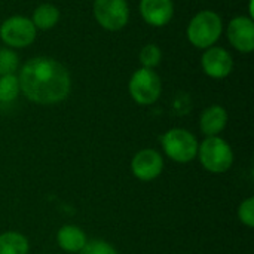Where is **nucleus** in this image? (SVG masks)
Instances as JSON below:
<instances>
[{"label":"nucleus","instance_id":"obj_11","mask_svg":"<svg viewBox=\"0 0 254 254\" xmlns=\"http://www.w3.org/2000/svg\"><path fill=\"white\" fill-rule=\"evenodd\" d=\"M140 15L152 27H165L174 16L173 0H140Z\"/></svg>","mask_w":254,"mask_h":254},{"label":"nucleus","instance_id":"obj_3","mask_svg":"<svg viewBox=\"0 0 254 254\" xmlns=\"http://www.w3.org/2000/svg\"><path fill=\"white\" fill-rule=\"evenodd\" d=\"M196 156L199 158L201 165L213 174H223L234 164L232 147L226 140L219 135L207 137L198 146Z\"/></svg>","mask_w":254,"mask_h":254},{"label":"nucleus","instance_id":"obj_5","mask_svg":"<svg viewBox=\"0 0 254 254\" xmlns=\"http://www.w3.org/2000/svg\"><path fill=\"white\" fill-rule=\"evenodd\" d=\"M128 91L137 104L150 106L159 100L162 94V82L155 70L140 67L132 73L128 83Z\"/></svg>","mask_w":254,"mask_h":254},{"label":"nucleus","instance_id":"obj_20","mask_svg":"<svg viewBox=\"0 0 254 254\" xmlns=\"http://www.w3.org/2000/svg\"><path fill=\"white\" fill-rule=\"evenodd\" d=\"M80 254H118L115 247H112L109 243L101 240H92L85 244Z\"/></svg>","mask_w":254,"mask_h":254},{"label":"nucleus","instance_id":"obj_1","mask_svg":"<svg viewBox=\"0 0 254 254\" xmlns=\"http://www.w3.org/2000/svg\"><path fill=\"white\" fill-rule=\"evenodd\" d=\"M21 92L33 103L52 106L64 101L71 91L68 70L51 57H34L18 74Z\"/></svg>","mask_w":254,"mask_h":254},{"label":"nucleus","instance_id":"obj_9","mask_svg":"<svg viewBox=\"0 0 254 254\" xmlns=\"http://www.w3.org/2000/svg\"><path fill=\"white\" fill-rule=\"evenodd\" d=\"M226 37L234 49L241 54L254 51V22L253 18L240 15L231 19L226 28Z\"/></svg>","mask_w":254,"mask_h":254},{"label":"nucleus","instance_id":"obj_6","mask_svg":"<svg viewBox=\"0 0 254 254\" xmlns=\"http://www.w3.org/2000/svg\"><path fill=\"white\" fill-rule=\"evenodd\" d=\"M37 36V28L30 18L13 15L4 19L0 25V39L10 49H22L30 46Z\"/></svg>","mask_w":254,"mask_h":254},{"label":"nucleus","instance_id":"obj_4","mask_svg":"<svg viewBox=\"0 0 254 254\" xmlns=\"http://www.w3.org/2000/svg\"><path fill=\"white\" fill-rule=\"evenodd\" d=\"M161 144L165 155L179 164H189L196 158L198 153V140L196 137L183 128L168 129L161 137Z\"/></svg>","mask_w":254,"mask_h":254},{"label":"nucleus","instance_id":"obj_15","mask_svg":"<svg viewBox=\"0 0 254 254\" xmlns=\"http://www.w3.org/2000/svg\"><path fill=\"white\" fill-rule=\"evenodd\" d=\"M28 240L19 232H4L0 235V254H28Z\"/></svg>","mask_w":254,"mask_h":254},{"label":"nucleus","instance_id":"obj_16","mask_svg":"<svg viewBox=\"0 0 254 254\" xmlns=\"http://www.w3.org/2000/svg\"><path fill=\"white\" fill-rule=\"evenodd\" d=\"M21 89H19V80L18 76L13 74H4L0 76V103H12L18 98Z\"/></svg>","mask_w":254,"mask_h":254},{"label":"nucleus","instance_id":"obj_7","mask_svg":"<svg viewBox=\"0 0 254 254\" xmlns=\"http://www.w3.org/2000/svg\"><path fill=\"white\" fill-rule=\"evenodd\" d=\"M94 18L107 31H119L129 21V6L127 0H94Z\"/></svg>","mask_w":254,"mask_h":254},{"label":"nucleus","instance_id":"obj_13","mask_svg":"<svg viewBox=\"0 0 254 254\" xmlns=\"http://www.w3.org/2000/svg\"><path fill=\"white\" fill-rule=\"evenodd\" d=\"M57 243L58 246L68 253H80L85 244L88 243L85 232L73 225L63 226L57 234Z\"/></svg>","mask_w":254,"mask_h":254},{"label":"nucleus","instance_id":"obj_12","mask_svg":"<svg viewBox=\"0 0 254 254\" xmlns=\"http://www.w3.org/2000/svg\"><path fill=\"white\" fill-rule=\"evenodd\" d=\"M228 119L229 118L226 109L219 104H213L202 112L199 118V128L204 135L216 137L226 128Z\"/></svg>","mask_w":254,"mask_h":254},{"label":"nucleus","instance_id":"obj_8","mask_svg":"<svg viewBox=\"0 0 254 254\" xmlns=\"http://www.w3.org/2000/svg\"><path fill=\"white\" fill-rule=\"evenodd\" d=\"M202 71L211 79H225L234 70V57L222 46H211L204 49L201 57Z\"/></svg>","mask_w":254,"mask_h":254},{"label":"nucleus","instance_id":"obj_10","mask_svg":"<svg viewBox=\"0 0 254 254\" xmlns=\"http://www.w3.org/2000/svg\"><path fill=\"white\" fill-rule=\"evenodd\" d=\"M162 170L164 159L155 149H143L137 152L131 161V171L141 182H152L158 179Z\"/></svg>","mask_w":254,"mask_h":254},{"label":"nucleus","instance_id":"obj_19","mask_svg":"<svg viewBox=\"0 0 254 254\" xmlns=\"http://www.w3.org/2000/svg\"><path fill=\"white\" fill-rule=\"evenodd\" d=\"M238 219L247 228H254V198L244 199L238 208Z\"/></svg>","mask_w":254,"mask_h":254},{"label":"nucleus","instance_id":"obj_17","mask_svg":"<svg viewBox=\"0 0 254 254\" xmlns=\"http://www.w3.org/2000/svg\"><path fill=\"white\" fill-rule=\"evenodd\" d=\"M138 60H140V64L141 67L144 68H155L159 65V63L162 61V51L158 45L155 43H149V45H144L138 54Z\"/></svg>","mask_w":254,"mask_h":254},{"label":"nucleus","instance_id":"obj_14","mask_svg":"<svg viewBox=\"0 0 254 254\" xmlns=\"http://www.w3.org/2000/svg\"><path fill=\"white\" fill-rule=\"evenodd\" d=\"M60 18H61V12L55 4L42 3L33 10L30 19L37 30H51L58 24Z\"/></svg>","mask_w":254,"mask_h":254},{"label":"nucleus","instance_id":"obj_2","mask_svg":"<svg viewBox=\"0 0 254 254\" xmlns=\"http://www.w3.org/2000/svg\"><path fill=\"white\" fill-rule=\"evenodd\" d=\"M222 33H223L222 16L211 9H204L195 13L186 28V36L189 43L202 51L214 46L222 37Z\"/></svg>","mask_w":254,"mask_h":254},{"label":"nucleus","instance_id":"obj_18","mask_svg":"<svg viewBox=\"0 0 254 254\" xmlns=\"http://www.w3.org/2000/svg\"><path fill=\"white\" fill-rule=\"evenodd\" d=\"M18 55L10 48H0V76L13 74L18 68Z\"/></svg>","mask_w":254,"mask_h":254}]
</instances>
